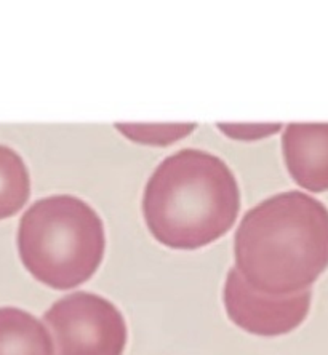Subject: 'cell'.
<instances>
[{
  "label": "cell",
  "mask_w": 328,
  "mask_h": 355,
  "mask_svg": "<svg viewBox=\"0 0 328 355\" xmlns=\"http://www.w3.org/2000/svg\"><path fill=\"white\" fill-rule=\"evenodd\" d=\"M241 208L236 176L215 155L183 149L160 164L144 189L149 231L175 250H196L232 227Z\"/></svg>",
  "instance_id": "cell-1"
},
{
  "label": "cell",
  "mask_w": 328,
  "mask_h": 355,
  "mask_svg": "<svg viewBox=\"0 0 328 355\" xmlns=\"http://www.w3.org/2000/svg\"><path fill=\"white\" fill-rule=\"evenodd\" d=\"M104 227L90 205L72 196L40 198L19 221L18 250L24 268L55 290L82 285L100 268Z\"/></svg>",
  "instance_id": "cell-2"
},
{
  "label": "cell",
  "mask_w": 328,
  "mask_h": 355,
  "mask_svg": "<svg viewBox=\"0 0 328 355\" xmlns=\"http://www.w3.org/2000/svg\"><path fill=\"white\" fill-rule=\"evenodd\" d=\"M303 203L282 194L258 203L236 232V269L259 293L274 295L296 285L303 272Z\"/></svg>",
  "instance_id": "cell-3"
},
{
  "label": "cell",
  "mask_w": 328,
  "mask_h": 355,
  "mask_svg": "<svg viewBox=\"0 0 328 355\" xmlns=\"http://www.w3.org/2000/svg\"><path fill=\"white\" fill-rule=\"evenodd\" d=\"M44 320L55 339V355H122L127 325L112 302L77 291L56 301Z\"/></svg>",
  "instance_id": "cell-4"
},
{
  "label": "cell",
  "mask_w": 328,
  "mask_h": 355,
  "mask_svg": "<svg viewBox=\"0 0 328 355\" xmlns=\"http://www.w3.org/2000/svg\"><path fill=\"white\" fill-rule=\"evenodd\" d=\"M223 300L229 318L252 335H280L300 318L298 302L259 293L243 280L236 268L229 270Z\"/></svg>",
  "instance_id": "cell-5"
},
{
  "label": "cell",
  "mask_w": 328,
  "mask_h": 355,
  "mask_svg": "<svg viewBox=\"0 0 328 355\" xmlns=\"http://www.w3.org/2000/svg\"><path fill=\"white\" fill-rule=\"evenodd\" d=\"M0 355H53L44 323L18 307H0Z\"/></svg>",
  "instance_id": "cell-6"
},
{
  "label": "cell",
  "mask_w": 328,
  "mask_h": 355,
  "mask_svg": "<svg viewBox=\"0 0 328 355\" xmlns=\"http://www.w3.org/2000/svg\"><path fill=\"white\" fill-rule=\"evenodd\" d=\"M31 194L29 171L13 149L0 144V219L18 213Z\"/></svg>",
  "instance_id": "cell-7"
},
{
  "label": "cell",
  "mask_w": 328,
  "mask_h": 355,
  "mask_svg": "<svg viewBox=\"0 0 328 355\" xmlns=\"http://www.w3.org/2000/svg\"><path fill=\"white\" fill-rule=\"evenodd\" d=\"M116 128L137 143L166 146L194 132L196 123H117Z\"/></svg>",
  "instance_id": "cell-8"
},
{
  "label": "cell",
  "mask_w": 328,
  "mask_h": 355,
  "mask_svg": "<svg viewBox=\"0 0 328 355\" xmlns=\"http://www.w3.org/2000/svg\"><path fill=\"white\" fill-rule=\"evenodd\" d=\"M218 128L223 130L227 137L236 139H259L263 137H269L270 133L275 132L277 125H259V123H220Z\"/></svg>",
  "instance_id": "cell-9"
}]
</instances>
